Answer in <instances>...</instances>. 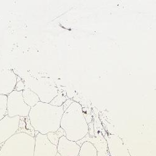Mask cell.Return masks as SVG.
<instances>
[{
  "mask_svg": "<svg viewBox=\"0 0 156 156\" xmlns=\"http://www.w3.org/2000/svg\"><path fill=\"white\" fill-rule=\"evenodd\" d=\"M18 76L13 71L0 69V94L8 96L15 89Z\"/></svg>",
  "mask_w": 156,
  "mask_h": 156,
  "instance_id": "ba28073f",
  "label": "cell"
},
{
  "mask_svg": "<svg viewBox=\"0 0 156 156\" xmlns=\"http://www.w3.org/2000/svg\"><path fill=\"white\" fill-rule=\"evenodd\" d=\"M2 145H3V144H0V150H1V148H2Z\"/></svg>",
  "mask_w": 156,
  "mask_h": 156,
  "instance_id": "d6986e66",
  "label": "cell"
},
{
  "mask_svg": "<svg viewBox=\"0 0 156 156\" xmlns=\"http://www.w3.org/2000/svg\"><path fill=\"white\" fill-rule=\"evenodd\" d=\"M56 156H61V155L59 153H57V154H56Z\"/></svg>",
  "mask_w": 156,
  "mask_h": 156,
  "instance_id": "ac0fdd59",
  "label": "cell"
},
{
  "mask_svg": "<svg viewBox=\"0 0 156 156\" xmlns=\"http://www.w3.org/2000/svg\"><path fill=\"white\" fill-rule=\"evenodd\" d=\"M34 137L17 133L3 143L0 156H34Z\"/></svg>",
  "mask_w": 156,
  "mask_h": 156,
  "instance_id": "3957f363",
  "label": "cell"
},
{
  "mask_svg": "<svg viewBox=\"0 0 156 156\" xmlns=\"http://www.w3.org/2000/svg\"><path fill=\"white\" fill-rule=\"evenodd\" d=\"M22 96L24 102L30 108H33L37 103L40 102L38 96L30 89L25 88L23 90Z\"/></svg>",
  "mask_w": 156,
  "mask_h": 156,
  "instance_id": "7c38bea8",
  "label": "cell"
},
{
  "mask_svg": "<svg viewBox=\"0 0 156 156\" xmlns=\"http://www.w3.org/2000/svg\"><path fill=\"white\" fill-rule=\"evenodd\" d=\"M60 127L64 130L66 137L71 141L81 140L88 134L89 125L80 103L73 101L64 111Z\"/></svg>",
  "mask_w": 156,
  "mask_h": 156,
  "instance_id": "7a4b0ae2",
  "label": "cell"
},
{
  "mask_svg": "<svg viewBox=\"0 0 156 156\" xmlns=\"http://www.w3.org/2000/svg\"><path fill=\"white\" fill-rule=\"evenodd\" d=\"M24 89H25V86H24V82L21 80L19 81H17L15 90H17V91H23Z\"/></svg>",
  "mask_w": 156,
  "mask_h": 156,
  "instance_id": "2e32d148",
  "label": "cell"
},
{
  "mask_svg": "<svg viewBox=\"0 0 156 156\" xmlns=\"http://www.w3.org/2000/svg\"><path fill=\"white\" fill-rule=\"evenodd\" d=\"M46 136L50 142L57 146L59 138L62 136H66V134H65L64 130L60 127L57 131L55 133H49Z\"/></svg>",
  "mask_w": 156,
  "mask_h": 156,
  "instance_id": "4fadbf2b",
  "label": "cell"
},
{
  "mask_svg": "<svg viewBox=\"0 0 156 156\" xmlns=\"http://www.w3.org/2000/svg\"><path fill=\"white\" fill-rule=\"evenodd\" d=\"M7 115V96L0 94V120Z\"/></svg>",
  "mask_w": 156,
  "mask_h": 156,
  "instance_id": "5bb4252c",
  "label": "cell"
},
{
  "mask_svg": "<svg viewBox=\"0 0 156 156\" xmlns=\"http://www.w3.org/2000/svg\"><path fill=\"white\" fill-rule=\"evenodd\" d=\"M80 146L76 142L68 140L66 136L59 138L57 145V151L61 156H78Z\"/></svg>",
  "mask_w": 156,
  "mask_h": 156,
  "instance_id": "30bf717a",
  "label": "cell"
},
{
  "mask_svg": "<svg viewBox=\"0 0 156 156\" xmlns=\"http://www.w3.org/2000/svg\"><path fill=\"white\" fill-rule=\"evenodd\" d=\"M74 101L71 100V99H67L66 101L64 102V103L62 105V107H63V109H64V111H66L68 108L71 105V103L73 102Z\"/></svg>",
  "mask_w": 156,
  "mask_h": 156,
  "instance_id": "e0dca14e",
  "label": "cell"
},
{
  "mask_svg": "<svg viewBox=\"0 0 156 156\" xmlns=\"http://www.w3.org/2000/svg\"><path fill=\"white\" fill-rule=\"evenodd\" d=\"M63 113L62 106L57 107L49 103L39 102L31 108L28 118L34 131L46 135L57 131L60 128Z\"/></svg>",
  "mask_w": 156,
  "mask_h": 156,
  "instance_id": "6da1fadb",
  "label": "cell"
},
{
  "mask_svg": "<svg viewBox=\"0 0 156 156\" xmlns=\"http://www.w3.org/2000/svg\"><path fill=\"white\" fill-rule=\"evenodd\" d=\"M34 138V156H56L57 146L50 142L46 135L38 133Z\"/></svg>",
  "mask_w": 156,
  "mask_h": 156,
  "instance_id": "52a82bcc",
  "label": "cell"
},
{
  "mask_svg": "<svg viewBox=\"0 0 156 156\" xmlns=\"http://www.w3.org/2000/svg\"><path fill=\"white\" fill-rule=\"evenodd\" d=\"M109 156H131L122 139L115 135L110 136L107 139Z\"/></svg>",
  "mask_w": 156,
  "mask_h": 156,
  "instance_id": "9c48e42d",
  "label": "cell"
},
{
  "mask_svg": "<svg viewBox=\"0 0 156 156\" xmlns=\"http://www.w3.org/2000/svg\"><path fill=\"white\" fill-rule=\"evenodd\" d=\"M25 88L30 89L39 98L40 102L50 103L58 94L54 80L47 77H31L24 81Z\"/></svg>",
  "mask_w": 156,
  "mask_h": 156,
  "instance_id": "277c9868",
  "label": "cell"
},
{
  "mask_svg": "<svg viewBox=\"0 0 156 156\" xmlns=\"http://www.w3.org/2000/svg\"><path fill=\"white\" fill-rule=\"evenodd\" d=\"M67 100L66 98L62 94H61L59 92H58V95L51 101V102L49 103L50 105L57 106V107H60L62 106L64 102Z\"/></svg>",
  "mask_w": 156,
  "mask_h": 156,
  "instance_id": "9a60e30c",
  "label": "cell"
},
{
  "mask_svg": "<svg viewBox=\"0 0 156 156\" xmlns=\"http://www.w3.org/2000/svg\"><path fill=\"white\" fill-rule=\"evenodd\" d=\"M78 156H98V151L93 143L90 141H85L80 146Z\"/></svg>",
  "mask_w": 156,
  "mask_h": 156,
  "instance_id": "8fae6325",
  "label": "cell"
},
{
  "mask_svg": "<svg viewBox=\"0 0 156 156\" xmlns=\"http://www.w3.org/2000/svg\"><path fill=\"white\" fill-rule=\"evenodd\" d=\"M22 93L23 91L14 90L7 96V115L10 118H26L29 115L31 108L24 102Z\"/></svg>",
  "mask_w": 156,
  "mask_h": 156,
  "instance_id": "5b68a950",
  "label": "cell"
},
{
  "mask_svg": "<svg viewBox=\"0 0 156 156\" xmlns=\"http://www.w3.org/2000/svg\"><path fill=\"white\" fill-rule=\"evenodd\" d=\"M20 122V117L10 118L8 115L0 120V144H3L11 137L17 133Z\"/></svg>",
  "mask_w": 156,
  "mask_h": 156,
  "instance_id": "8992f818",
  "label": "cell"
}]
</instances>
